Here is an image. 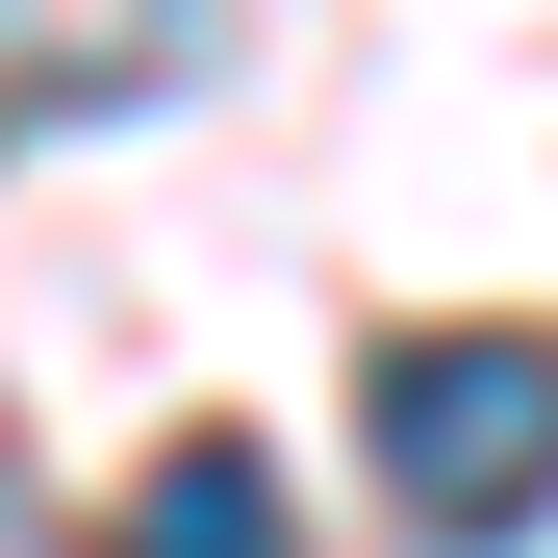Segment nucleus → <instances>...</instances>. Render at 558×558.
I'll return each mask as SVG.
<instances>
[{
	"instance_id": "nucleus-1",
	"label": "nucleus",
	"mask_w": 558,
	"mask_h": 558,
	"mask_svg": "<svg viewBox=\"0 0 558 558\" xmlns=\"http://www.w3.org/2000/svg\"><path fill=\"white\" fill-rule=\"evenodd\" d=\"M355 457L432 558H508L558 533V330H381L355 355Z\"/></svg>"
},
{
	"instance_id": "nucleus-2",
	"label": "nucleus",
	"mask_w": 558,
	"mask_h": 558,
	"mask_svg": "<svg viewBox=\"0 0 558 558\" xmlns=\"http://www.w3.org/2000/svg\"><path fill=\"white\" fill-rule=\"evenodd\" d=\"M229 51V0H0V102L26 128H102V102H178Z\"/></svg>"
},
{
	"instance_id": "nucleus-3",
	"label": "nucleus",
	"mask_w": 558,
	"mask_h": 558,
	"mask_svg": "<svg viewBox=\"0 0 558 558\" xmlns=\"http://www.w3.org/2000/svg\"><path fill=\"white\" fill-rule=\"evenodd\" d=\"M102 558H305V508H279V457H254V432H178L153 483L102 508Z\"/></svg>"
},
{
	"instance_id": "nucleus-4",
	"label": "nucleus",
	"mask_w": 558,
	"mask_h": 558,
	"mask_svg": "<svg viewBox=\"0 0 558 558\" xmlns=\"http://www.w3.org/2000/svg\"><path fill=\"white\" fill-rule=\"evenodd\" d=\"M0 558H26V457H0Z\"/></svg>"
}]
</instances>
